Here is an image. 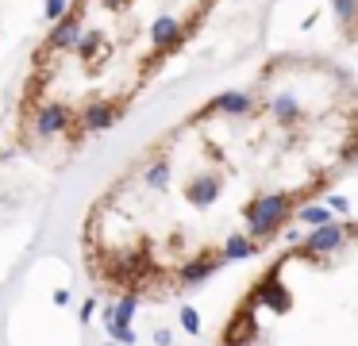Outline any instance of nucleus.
I'll return each instance as SVG.
<instances>
[{"instance_id": "f257e3e1", "label": "nucleus", "mask_w": 358, "mask_h": 346, "mask_svg": "<svg viewBox=\"0 0 358 346\" xmlns=\"http://www.w3.org/2000/svg\"><path fill=\"white\" fill-rule=\"evenodd\" d=\"M289 215H296L289 192H258V196L243 208L247 235L255 238V243H266L273 231H281V223H289Z\"/></svg>"}, {"instance_id": "f03ea898", "label": "nucleus", "mask_w": 358, "mask_h": 346, "mask_svg": "<svg viewBox=\"0 0 358 346\" xmlns=\"http://www.w3.org/2000/svg\"><path fill=\"white\" fill-rule=\"evenodd\" d=\"M347 238H350L347 223H324V227H308V235H304V243H301V254H304L308 261H324V258H331V254H339L343 246H347Z\"/></svg>"}, {"instance_id": "7ed1b4c3", "label": "nucleus", "mask_w": 358, "mask_h": 346, "mask_svg": "<svg viewBox=\"0 0 358 346\" xmlns=\"http://www.w3.org/2000/svg\"><path fill=\"white\" fill-rule=\"evenodd\" d=\"M278 269H281V266H278ZM278 269H273V273H266L262 281L250 289V300H247L250 308H270V312H278V315H285L289 308H293V292L281 284V273H278Z\"/></svg>"}, {"instance_id": "20e7f679", "label": "nucleus", "mask_w": 358, "mask_h": 346, "mask_svg": "<svg viewBox=\"0 0 358 346\" xmlns=\"http://www.w3.org/2000/svg\"><path fill=\"white\" fill-rule=\"evenodd\" d=\"M73 123V112L66 104H39L31 115V131L39 138H55V135H66Z\"/></svg>"}, {"instance_id": "39448f33", "label": "nucleus", "mask_w": 358, "mask_h": 346, "mask_svg": "<svg viewBox=\"0 0 358 346\" xmlns=\"http://www.w3.org/2000/svg\"><path fill=\"white\" fill-rule=\"evenodd\" d=\"M224 346H258V319H255V308H239L231 315V323L224 327Z\"/></svg>"}, {"instance_id": "423d86ee", "label": "nucleus", "mask_w": 358, "mask_h": 346, "mask_svg": "<svg viewBox=\"0 0 358 346\" xmlns=\"http://www.w3.org/2000/svg\"><path fill=\"white\" fill-rule=\"evenodd\" d=\"M212 112H220V115H231V120H247V115L255 112V96H250V92H243V89L220 92V96H216V100H212V104L201 112V120H208Z\"/></svg>"}, {"instance_id": "0eeeda50", "label": "nucleus", "mask_w": 358, "mask_h": 346, "mask_svg": "<svg viewBox=\"0 0 358 346\" xmlns=\"http://www.w3.org/2000/svg\"><path fill=\"white\" fill-rule=\"evenodd\" d=\"M224 266V254H212V250H201L196 254L193 261H185V266H181V284H185V289H193V284H204L208 281L212 273H216V269Z\"/></svg>"}, {"instance_id": "6e6552de", "label": "nucleus", "mask_w": 358, "mask_h": 346, "mask_svg": "<svg viewBox=\"0 0 358 346\" xmlns=\"http://www.w3.org/2000/svg\"><path fill=\"white\" fill-rule=\"evenodd\" d=\"M220 192H224V181H220L216 173H201L185 185V200L193 208H212L220 200Z\"/></svg>"}, {"instance_id": "1a4fd4ad", "label": "nucleus", "mask_w": 358, "mask_h": 346, "mask_svg": "<svg viewBox=\"0 0 358 346\" xmlns=\"http://www.w3.org/2000/svg\"><path fill=\"white\" fill-rule=\"evenodd\" d=\"M81 20L78 15H62V20L55 23V31L47 35V50H73L78 46V38H81Z\"/></svg>"}, {"instance_id": "9d476101", "label": "nucleus", "mask_w": 358, "mask_h": 346, "mask_svg": "<svg viewBox=\"0 0 358 346\" xmlns=\"http://www.w3.org/2000/svg\"><path fill=\"white\" fill-rule=\"evenodd\" d=\"M116 120H120V108H116V104H104V100H96V104H89L85 112L78 115L81 131H89V135H93V131H108Z\"/></svg>"}, {"instance_id": "9b49d317", "label": "nucleus", "mask_w": 358, "mask_h": 346, "mask_svg": "<svg viewBox=\"0 0 358 346\" xmlns=\"http://www.w3.org/2000/svg\"><path fill=\"white\" fill-rule=\"evenodd\" d=\"M181 23L173 20V15H158L155 23H150V43H155V50H178L181 46Z\"/></svg>"}, {"instance_id": "f8f14e48", "label": "nucleus", "mask_w": 358, "mask_h": 346, "mask_svg": "<svg viewBox=\"0 0 358 346\" xmlns=\"http://www.w3.org/2000/svg\"><path fill=\"white\" fill-rule=\"evenodd\" d=\"M258 246L262 243H255L250 235H227L224 246H220V254H224V261H247L258 254Z\"/></svg>"}, {"instance_id": "ddd939ff", "label": "nucleus", "mask_w": 358, "mask_h": 346, "mask_svg": "<svg viewBox=\"0 0 358 346\" xmlns=\"http://www.w3.org/2000/svg\"><path fill=\"white\" fill-rule=\"evenodd\" d=\"M170 177H173L170 158H155L147 169H143V189H150V192H166V189H170Z\"/></svg>"}, {"instance_id": "4468645a", "label": "nucleus", "mask_w": 358, "mask_h": 346, "mask_svg": "<svg viewBox=\"0 0 358 346\" xmlns=\"http://www.w3.org/2000/svg\"><path fill=\"white\" fill-rule=\"evenodd\" d=\"M270 115L278 123H296L304 112H301V100H296L293 92H278V96L270 100Z\"/></svg>"}, {"instance_id": "2eb2a0df", "label": "nucleus", "mask_w": 358, "mask_h": 346, "mask_svg": "<svg viewBox=\"0 0 358 346\" xmlns=\"http://www.w3.org/2000/svg\"><path fill=\"white\" fill-rule=\"evenodd\" d=\"M293 219H296V223H304V227H324V223H335V212L327 208V200H316V204L296 208Z\"/></svg>"}, {"instance_id": "dca6fc26", "label": "nucleus", "mask_w": 358, "mask_h": 346, "mask_svg": "<svg viewBox=\"0 0 358 346\" xmlns=\"http://www.w3.org/2000/svg\"><path fill=\"white\" fill-rule=\"evenodd\" d=\"M116 312H120L116 327H135V315H139V289H127L124 296L116 300Z\"/></svg>"}, {"instance_id": "f3484780", "label": "nucleus", "mask_w": 358, "mask_h": 346, "mask_svg": "<svg viewBox=\"0 0 358 346\" xmlns=\"http://www.w3.org/2000/svg\"><path fill=\"white\" fill-rule=\"evenodd\" d=\"M331 8H335V20L339 23H358V0H331Z\"/></svg>"}, {"instance_id": "a211bd4d", "label": "nucleus", "mask_w": 358, "mask_h": 346, "mask_svg": "<svg viewBox=\"0 0 358 346\" xmlns=\"http://www.w3.org/2000/svg\"><path fill=\"white\" fill-rule=\"evenodd\" d=\"M178 323H181V331H189V335H201V312H196L193 304H185L178 312Z\"/></svg>"}, {"instance_id": "6ab92c4d", "label": "nucleus", "mask_w": 358, "mask_h": 346, "mask_svg": "<svg viewBox=\"0 0 358 346\" xmlns=\"http://www.w3.org/2000/svg\"><path fill=\"white\" fill-rule=\"evenodd\" d=\"M116 323H120L116 300H104V308H101V327H104V335H112V331H116Z\"/></svg>"}, {"instance_id": "aec40b11", "label": "nucleus", "mask_w": 358, "mask_h": 346, "mask_svg": "<svg viewBox=\"0 0 358 346\" xmlns=\"http://www.w3.org/2000/svg\"><path fill=\"white\" fill-rule=\"evenodd\" d=\"M101 31H81V38H78V46H73V50H78V54H93L96 50V46H101Z\"/></svg>"}, {"instance_id": "412c9836", "label": "nucleus", "mask_w": 358, "mask_h": 346, "mask_svg": "<svg viewBox=\"0 0 358 346\" xmlns=\"http://www.w3.org/2000/svg\"><path fill=\"white\" fill-rule=\"evenodd\" d=\"M66 8H70V0H47V4H43V15H47L50 23H58L66 15Z\"/></svg>"}, {"instance_id": "4be33fe9", "label": "nucleus", "mask_w": 358, "mask_h": 346, "mask_svg": "<svg viewBox=\"0 0 358 346\" xmlns=\"http://www.w3.org/2000/svg\"><path fill=\"white\" fill-rule=\"evenodd\" d=\"M327 208H331L335 215H347L350 212V200L343 196V192H331V196H327Z\"/></svg>"}, {"instance_id": "5701e85b", "label": "nucleus", "mask_w": 358, "mask_h": 346, "mask_svg": "<svg viewBox=\"0 0 358 346\" xmlns=\"http://www.w3.org/2000/svg\"><path fill=\"white\" fill-rule=\"evenodd\" d=\"M108 338H116L120 346H135V338H139V335H135V327H116Z\"/></svg>"}, {"instance_id": "b1692460", "label": "nucleus", "mask_w": 358, "mask_h": 346, "mask_svg": "<svg viewBox=\"0 0 358 346\" xmlns=\"http://www.w3.org/2000/svg\"><path fill=\"white\" fill-rule=\"evenodd\" d=\"M96 308H101V304H96V300H93V296H89V300H85V304H81V327H89V323H93V315H96Z\"/></svg>"}, {"instance_id": "393cba45", "label": "nucleus", "mask_w": 358, "mask_h": 346, "mask_svg": "<svg viewBox=\"0 0 358 346\" xmlns=\"http://www.w3.org/2000/svg\"><path fill=\"white\" fill-rule=\"evenodd\" d=\"M281 238H285L289 246H301V243H304V235H301V231H296V227H289V231H285V235H281Z\"/></svg>"}, {"instance_id": "a878e982", "label": "nucleus", "mask_w": 358, "mask_h": 346, "mask_svg": "<svg viewBox=\"0 0 358 346\" xmlns=\"http://www.w3.org/2000/svg\"><path fill=\"white\" fill-rule=\"evenodd\" d=\"M170 343H173V335H170L166 327H158V331H155V346H170Z\"/></svg>"}, {"instance_id": "bb28decb", "label": "nucleus", "mask_w": 358, "mask_h": 346, "mask_svg": "<svg viewBox=\"0 0 358 346\" xmlns=\"http://www.w3.org/2000/svg\"><path fill=\"white\" fill-rule=\"evenodd\" d=\"M55 304H58V308H70V289H58V292H55Z\"/></svg>"}, {"instance_id": "cd10ccee", "label": "nucleus", "mask_w": 358, "mask_h": 346, "mask_svg": "<svg viewBox=\"0 0 358 346\" xmlns=\"http://www.w3.org/2000/svg\"><path fill=\"white\" fill-rule=\"evenodd\" d=\"M104 346H120V343H116V338H108V343H104Z\"/></svg>"}]
</instances>
